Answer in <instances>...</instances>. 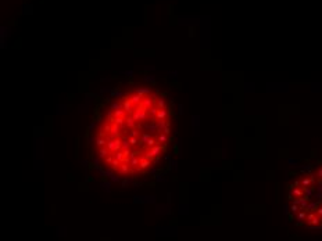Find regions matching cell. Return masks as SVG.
<instances>
[{
	"label": "cell",
	"mask_w": 322,
	"mask_h": 241,
	"mask_svg": "<svg viewBox=\"0 0 322 241\" xmlns=\"http://www.w3.org/2000/svg\"><path fill=\"white\" fill-rule=\"evenodd\" d=\"M172 139V111L164 94L135 87L103 107L90 139V154L106 172L135 179L153 171Z\"/></svg>",
	"instance_id": "obj_1"
}]
</instances>
